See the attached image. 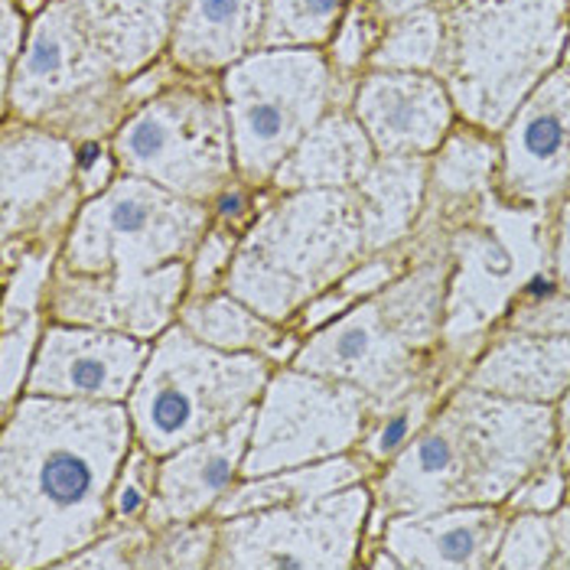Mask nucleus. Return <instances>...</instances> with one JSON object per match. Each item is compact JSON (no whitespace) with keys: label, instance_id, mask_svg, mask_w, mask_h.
<instances>
[{"label":"nucleus","instance_id":"1","mask_svg":"<svg viewBox=\"0 0 570 570\" xmlns=\"http://www.w3.org/2000/svg\"><path fill=\"white\" fill-rule=\"evenodd\" d=\"M128 404L23 395L0 428V570L59 568L111 528Z\"/></svg>","mask_w":570,"mask_h":570},{"label":"nucleus","instance_id":"2","mask_svg":"<svg viewBox=\"0 0 570 570\" xmlns=\"http://www.w3.org/2000/svg\"><path fill=\"white\" fill-rule=\"evenodd\" d=\"M558 407L489 395L460 382L431 424L372 480L375 505L365 548L392 515L453 505H505L534 466L554 456Z\"/></svg>","mask_w":570,"mask_h":570},{"label":"nucleus","instance_id":"3","mask_svg":"<svg viewBox=\"0 0 570 570\" xmlns=\"http://www.w3.org/2000/svg\"><path fill=\"white\" fill-rule=\"evenodd\" d=\"M421 255L414 264L372 297H362L323 330L309 333L291 365L358 385L375 407L407 395L424 382L443 350L446 309V228L434 222L417 225Z\"/></svg>","mask_w":570,"mask_h":570},{"label":"nucleus","instance_id":"4","mask_svg":"<svg viewBox=\"0 0 570 570\" xmlns=\"http://www.w3.org/2000/svg\"><path fill=\"white\" fill-rule=\"evenodd\" d=\"M438 76L460 121L499 134L564 59L570 0H438Z\"/></svg>","mask_w":570,"mask_h":570},{"label":"nucleus","instance_id":"5","mask_svg":"<svg viewBox=\"0 0 570 570\" xmlns=\"http://www.w3.org/2000/svg\"><path fill=\"white\" fill-rule=\"evenodd\" d=\"M365 255L352 189H262L258 213L242 232L225 291L287 326Z\"/></svg>","mask_w":570,"mask_h":570},{"label":"nucleus","instance_id":"6","mask_svg":"<svg viewBox=\"0 0 570 570\" xmlns=\"http://www.w3.org/2000/svg\"><path fill=\"white\" fill-rule=\"evenodd\" d=\"M0 91L3 118L49 128L79 147L111 140L131 115L128 79L69 0H49L33 17L27 46Z\"/></svg>","mask_w":570,"mask_h":570},{"label":"nucleus","instance_id":"7","mask_svg":"<svg viewBox=\"0 0 570 570\" xmlns=\"http://www.w3.org/2000/svg\"><path fill=\"white\" fill-rule=\"evenodd\" d=\"M443 228L450 255L443 350L473 362L515 297L551 271V209L515 206L495 189Z\"/></svg>","mask_w":570,"mask_h":570},{"label":"nucleus","instance_id":"8","mask_svg":"<svg viewBox=\"0 0 570 570\" xmlns=\"http://www.w3.org/2000/svg\"><path fill=\"white\" fill-rule=\"evenodd\" d=\"M274 368L264 355L216 350L174 323L154 340L128 397L134 440L154 456H167L216 434L262 401Z\"/></svg>","mask_w":570,"mask_h":570},{"label":"nucleus","instance_id":"9","mask_svg":"<svg viewBox=\"0 0 570 570\" xmlns=\"http://www.w3.org/2000/svg\"><path fill=\"white\" fill-rule=\"evenodd\" d=\"M108 144L121 174L144 176L193 203L216 206L238 183L222 76L179 72L137 105Z\"/></svg>","mask_w":570,"mask_h":570},{"label":"nucleus","instance_id":"10","mask_svg":"<svg viewBox=\"0 0 570 570\" xmlns=\"http://www.w3.org/2000/svg\"><path fill=\"white\" fill-rule=\"evenodd\" d=\"M216 209L170 189L118 174L111 186L82 203L62 238L56 267L82 277L140 284L167 264L189 262Z\"/></svg>","mask_w":570,"mask_h":570},{"label":"nucleus","instance_id":"11","mask_svg":"<svg viewBox=\"0 0 570 570\" xmlns=\"http://www.w3.org/2000/svg\"><path fill=\"white\" fill-rule=\"evenodd\" d=\"M238 183L262 193L284 157L336 105H346L326 49H255L222 72Z\"/></svg>","mask_w":570,"mask_h":570},{"label":"nucleus","instance_id":"12","mask_svg":"<svg viewBox=\"0 0 570 570\" xmlns=\"http://www.w3.org/2000/svg\"><path fill=\"white\" fill-rule=\"evenodd\" d=\"M375 505L372 480L340 492L219 519L213 570L362 568L365 528Z\"/></svg>","mask_w":570,"mask_h":570},{"label":"nucleus","instance_id":"13","mask_svg":"<svg viewBox=\"0 0 570 570\" xmlns=\"http://www.w3.org/2000/svg\"><path fill=\"white\" fill-rule=\"evenodd\" d=\"M372 414L375 401L358 385L297 365H277L255 404L242 480L352 453Z\"/></svg>","mask_w":570,"mask_h":570},{"label":"nucleus","instance_id":"14","mask_svg":"<svg viewBox=\"0 0 570 570\" xmlns=\"http://www.w3.org/2000/svg\"><path fill=\"white\" fill-rule=\"evenodd\" d=\"M82 203L79 144L40 125L3 118L0 245L66 238Z\"/></svg>","mask_w":570,"mask_h":570},{"label":"nucleus","instance_id":"15","mask_svg":"<svg viewBox=\"0 0 570 570\" xmlns=\"http://www.w3.org/2000/svg\"><path fill=\"white\" fill-rule=\"evenodd\" d=\"M499 196L551 209L570 193V69L558 66L499 131Z\"/></svg>","mask_w":570,"mask_h":570},{"label":"nucleus","instance_id":"16","mask_svg":"<svg viewBox=\"0 0 570 570\" xmlns=\"http://www.w3.org/2000/svg\"><path fill=\"white\" fill-rule=\"evenodd\" d=\"M154 343L118 330L46 320L23 395L128 404Z\"/></svg>","mask_w":570,"mask_h":570},{"label":"nucleus","instance_id":"17","mask_svg":"<svg viewBox=\"0 0 570 570\" xmlns=\"http://www.w3.org/2000/svg\"><path fill=\"white\" fill-rule=\"evenodd\" d=\"M186 297H189V262L167 264L164 271H157L150 281L140 284L82 277L56 267L46 316L56 323L118 330L154 343L164 330L174 326Z\"/></svg>","mask_w":570,"mask_h":570},{"label":"nucleus","instance_id":"18","mask_svg":"<svg viewBox=\"0 0 570 570\" xmlns=\"http://www.w3.org/2000/svg\"><path fill=\"white\" fill-rule=\"evenodd\" d=\"M350 108L382 157H431L460 121L438 72L368 69L352 91Z\"/></svg>","mask_w":570,"mask_h":570},{"label":"nucleus","instance_id":"19","mask_svg":"<svg viewBox=\"0 0 570 570\" xmlns=\"http://www.w3.org/2000/svg\"><path fill=\"white\" fill-rule=\"evenodd\" d=\"M252 424H255V407L216 434L193 440L160 456L157 492L147 512V525L160 528L170 522L209 519L222 495L242 480Z\"/></svg>","mask_w":570,"mask_h":570},{"label":"nucleus","instance_id":"20","mask_svg":"<svg viewBox=\"0 0 570 570\" xmlns=\"http://www.w3.org/2000/svg\"><path fill=\"white\" fill-rule=\"evenodd\" d=\"M505 522V505H453L392 515L379 544L395 554L401 570H492Z\"/></svg>","mask_w":570,"mask_h":570},{"label":"nucleus","instance_id":"21","mask_svg":"<svg viewBox=\"0 0 570 570\" xmlns=\"http://www.w3.org/2000/svg\"><path fill=\"white\" fill-rule=\"evenodd\" d=\"M466 385L528 404H558L570 389V336L492 330L470 362Z\"/></svg>","mask_w":570,"mask_h":570},{"label":"nucleus","instance_id":"22","mask_svg":"<svg viewBox=\"0 0 570 570\" xmlns=\"http://www.w3.org/2000/svg\"><path fill=\"white\" fill-rule=\"evenodd\" d=\"M267 0H183L167 59L189 76H222L258 49Z\"/></svg>","mask_w":570,"mask_h":570},{"label":"nucleus","instance_id":"23","mask_svg":"<svg viewBox=\"0 0 570 570\" xmlns=\"http://www.w3.org/2000/svg\"><path fill=\"white\" fill-rule=\"evenodd\" d=\"M379 150L350 105L330 108L304 140L284 157L271 176V193L297 189H355V183L375 164Z\"/></svg>","mask_w":570,"mask_h":570},{"label":"nucleus","instance_id":"24","mask_svg":"<svg viewBox=\"0 0 570 570\" xmlns=\"http://www.w3.org/2000/svg\"><path fill=\"white\" fill-rule=\"evenodd\" d=\"M431 157H375V164L355 183V203L362 216L365 248L385 252L414 238L428 203Z\"/></svg>","mask_w":570,"mask_h":570},{"label":"nucleus","instance_id":"25","mask_svg":"<svg viewBox=\"0 0 570 570\" xmlns=\"http://www.w3.org/2000/svg\"><path fill=\"white\" fill-rule=\"evenodd\" d=\"M499 134L483 131L476 125L456 121L431 154L428 167V203L424 219L450 225L480 199L499 189Z\"/></svg>","mask_w":570,"mask_h":570},{"label":"nucleus","instance_id":"26","mask_svg":"<svg viewBox=\"0 0 570 570\" xmlns=\"http://www.w3.org/2000/svg\"><path fill=\"white\" fill-rule=\"evenodd\" d=\"M121 79H134L167 56L183 0H69Z\"/></svg>","mask_w":570,"mask_h":570},{"label":"nucleus","instance_id":"27","mask_svg":"<svg viewBox=\"0 0 570 570\" xmlns=\"http://www.w3.org/2000/svg\"><path fill=\"white\" fill-rule=\"evenodd\" d=\"M176 323H183L196 340L216 350L255 352L274 365H291L304 343L291 326L267 320L228 291L186 297L176 313Z\"/></svg>","mask_w":570,"mask_h":570},{"label":"nucleus","instance_id":"28","mask_svg":"<svg viewBox=\"0 0 570 570\" xmlns=\"http://www.w3.org/2000/svg\"><path fill=\"white\" fill-rule=\"evenodd\" d=\"M466 372H470V362L446 352V358L440 362L438 368L424 382H417L407 395L375 407L365 434L355 446V456L365 463L372 480L431 424V417L438 414V407L450 397V392L460 382H466Z\"/></svg>","mask_w":570,"mask_h":570},{"label":"nucleus","instance_id":"29","mask_svg":"<svg viewBox=\"0 0 570 570\" xmlns=\"http://www.w3.org/2000/svg\"><path fill=\"white\" fill-rule=\"evenodd\" d=\"M365 480H372V476H368L365 463L352 450V453H343V456H330V460H316V463H304V466L277 470V473H267V476H258V480H238L222 495L213 519H232V515L255 512V509L307 502V499H320V495L340 492L346 485L365 483Z\"/></svg>","mask_w":570,"mask_h":570},{"label":"nucleus","instance_id":"30","mask_svg":"<svg viewBox=\"0 0 570 570\" xmlns=\"http://www.w3.org/2000/svg\"><path fill=\"white\" fill-rule=\"evenodd\" d=\"M3 252V304L0 330L17 326L27 316L46 313L49 284L62 252V238H43L30 245H0Z\"/></svg>","mask_w":570,"mask_h":570},{"label":"nucleus","instance_id":"31","mask_svg":"<svg viewBox=\"0 0 570 570\" xmlns=\"http://www.w3.org/2000/svg\"><path fill=\"white\" fill-rule=\"evenodd\" d=\"M440 52H443V20L438 3H428L389 20L382 40L368 59V69L438 72Z\"/></svg>","mask_w":570,"mask_h":570},{"label":"nucleus","instance_id":"32","mask_svg":"<svg viewBox=\"0 0 570 570\" xmlns=\"http://www.w3.org/2000/svg\"><path fill=\"white\" fill-rule=\"evenodd\" d=\"M352 0H267L258 49H326Z\"/></svg>","mask_w":570,"mask_h":570},{"label":"nucleus","instance_id":"33","mask_svg":"<svg viewBox=\"0 0 570 570\" xmlns=\"http://www.w3.org/2000/svg\"><path fill=\"white\" fill-rule=\"evenodd\" d=\"M385 27H389V17L372 0H352L343 23L336 27L333 40L326 46L336 86L343 91L346 105L352 101V91L358 86V79L368 72V59L382 40Z\"/></svg>","mask_w":570,"mask_h":570},{"label":"nucleus","instance_id":"34","mask_svg":"<svg viewBox=\"0 0 570 570\" xmlns=\"http://www.w3.org/2000/svg\"><path fill=\"white\" fill-rule=\"evenodd\" d=\"M219 551V519L170 522L154 528V541L147 548L144 570H213Z\"/></svg>","mask_w":570,"mask_h":570},{"label":"nucleus","instance_id":"35","mask_svg":"<svg viewBox=\"0 0 570 570\" xmlns=\"http://www.w3.org/2000/svg\"><path fill=\"white\" fill-rule=\"evenodd\" d=\"M495 330H515L528 336H570V291H564L554 274H541L515 297Z\"/></svg>","mask_w":570,"mask_h":570},{"label":"nucleus","instance_id":"36","mask_svg":"<svg viewBox=\"0 0 570 570\" xmlns=\"http://www.w3.org/2000/svg\"><path fill=\"white\" fill-rule=\"evenodd\" d=\"M554 528L544 512H509L492 570H551Z\"/></svg>","mask_w":570,"mask_h":570},{"label":"nucleus","instance_id":"37","mask_svg":"<svg viewBox=\"0 0 570 570\" xmlns=\"http://www.w3.org/2000/svg\"><path fill=\"white\" fill-rule=\"evenodd\" d=\"M46 320V313H37L10 330H0V414H7L27 392V379L33 372Z\"/></svg>","mask_w":570,"mask_h":570},{"label":"nucleus","instance_id":"38","mask_svg":"<svg viewBox=\"0 0 570 570\" xmlns=\"http://www.w3.org/2000/svg\"><path fill=\"white\" fill-rule=\"evenodd\" d=\"M242 232H245V225L213 216V225L206 228V235L199 238V245L189 258V297L225 291V277H228L232 258L238 252Z\"/></svg>","mask_w":570,"mask_h":570},{"label":"nucleus","instance_id":"39","mask_svg":"<svg viewBox=\"0 0 570 570\" xmlns=\"http://www.w3.org/2000/svg\"><path fill=\"white\" fill-rule=\"evenodd\" d=\"M157 473H160V456L144 450L134 440L131 453L118 473V483L111 492V528L147 522L154 492H157Z\"/></svg>","mask_w":570,"mask_h":570},{"label":"nucleus","instance_id":"40","mask_svg":"<svg viewBox=\"0 0 570 570\" xmlns=\"http://www.w3.org/2000/svg\"><path fill=\"white\" fill-rule=\"evenodd\" d=\"M154 541V525L147 522H134V525L108 528L101 538H95L86 551L72 554L69 561H62L59 568H82V570H128L144 568L147 548Z\"/></svg>","mask_w":570,"mask_h":570},{"label":"nucleus","instance_id":"41","mask_svg":"<svg viewBox=\"0 0 570 570\" xmlns=\"http://www.w3.org/2000/svg\"><path fill=\"white\" fill-rule=\"evenodd\" d=\"M568 502V470L558 456H548L541 466H534L522 483L505 499L509 512H544L551 515L558 505Z\"/></svg>","mask_w":570,"mask_h":570},{"label":"nucleus","instance_id":"42","mask_svg":"<svg viewBox=\"0 0 570 570\" xmlns=\"http://www.w3.org/2000/svg\"><path fill=\"white\" fill-rule=\"evenodd\" d=\"M30 23L33 17L20 7V0H0V82L10 79L27 37H30Z\"/></svg>","mask_w":570,"mask_h":570},{"label":"nucleus","instance_id":"43","mask_svg":"<svg viewBox=\"0 0 570 570\" xmlns=\"http://www.w3.org/2000/svg\"><path fill=\"white\" fill-rule=\"evenodd\" d=\"M551 274L570 291V193L551 206Z\"/></svg>","mask_w":570,"mask_h":570},{"label":"nucleus","instance_id":"44","mask_svg":"<svg viewBox=\"0 0 570 570\" xmlns=\"http://www.w3.org/2000/svg\"><path fill=\"white\" fill-rule=\"evenodd\" d=\"M551 528H554V561H551V570H570V499L551 512Z\"/></svg>","mask_w":570,"mask_h":570},{"label":"nucleus","instance_id":"45","mask_svg":"<svg viewBox=\"0 0 570 570\" xmlns=\"http://www.w3.org/2000/svg\"><path fill=\"white\" fill-rule=\"evenodd\" d=\"M372 3L392 20V17H401V13H407L414 7H428V3H438V0H372Z\"/></svg>","mask_w":570,"mask_h":570},{"label":"nucleus","instance_id":"46","mask_svg":"<svg viewBox=\"0 0 570 570\" xmlns=\"http://www.w3.org/2000/svg\"><path fill=\"white\" fill-rule=\"evenodd\" d=\"M554 456L561 460V466L570 473V421L558 428V446H554Z\"/></svg>","mask_w":570,"mask_h":570},{"label":"nucleus","instance_id":"47","mask_svg":"<svg viewBox=\"0 0 570 570\" xmlns=\"http://www.w3.org/2000/svg\"><path fill=\"white\" fill-rule=\"evenodd\" d=\"M554 407H558V428H561V424H568L570 421V389L564 392V397H561Z\"/></svg>","mask_w":570,"mask_h":570},{"label":"nucleus","instance_id":"48","mask_svg":"<svg viewBox=\"0 0 570 570\" xmlns=\"http://www.w3.org/2000/svg\"><path fill=\"white\" fill-rule=\"evenodd\" d=\"M561 66H564V69H570V40H568V49H564V59H561Z\"/></svg>","mask_w":570,"mask_h":570},{"label":"nucleus","instance_id":"49","mask_svg":"<svg viewBox=\"0 0 570 570\" xmlns=\"http://www.w3.org/2000/svg\"><path fill=\"white\" fill-rule=\"evenodd\" d=\"M568 499H570V473H568Z\"/></svg>","mask_w":570,"mask_h":570}]
</instances>
